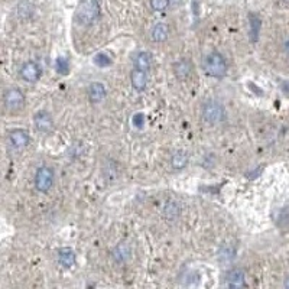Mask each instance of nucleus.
Returning <instances> with one entry per match:
<instances>
[{
  "instance_id": "f257e3e1",
  "label": "nucleus",
  "mask_w": 289,
  "mask_h": 289,
  "mask_svg": "<svg viewBox=\"0 0 289 289\" xmlns=\"http://www.w3.org/2000/svg\"><path fill=\"white\" fill-rule=\"evenodd\" d=\"M76 18L81 25L90 26L100 18V4L99 0H79Z\"/></svg>"
},
{
  "instance_id": "f03ea898",
  "label": "nucleus",
  "mask_w": 289,
  "mask_h": 289,
  "mask_svg": "<svg viewBox=\"0 0 289 289\" xmlns=\"http://www.w3.org/2000/svg\"><path fill=\"white\" fill-rule=\"evenodd\" d=\"M204 73L212 79H221L227 73V62L226 58L220 53H211L204 58L203 62Z\"/></svg>"
},
{
  "instance_id": "7ed1b4c3",
  "label": "nucleus",
  "mask_w": 289,
  "mask_h": 289,
  "mask_svg": "<svg viewBox=\"0 0 289 289\" xmlns=\"http://www.w3.org/2000/svg\"><path fill=\"white\" fill-rule=\"evenodd\" d=\"M224 116H226L224 108L218 102L211 100L203 105V119L210 125H217V123L223 122Z\"/></svg>"
},
{
  "instance_id": "20e7f679",
  "label": "nucleus",
  "mask_w": 289,
  "mask_h": 289,
  "mask_svg": "<svg viewBox=\"0 0 289 289\" xmlns=\"http://www.w3.org/2000/svg\"><path fill=\"white\" fill-rule=\"evenodd\" d=\"M53 185V171L50 166H41L35 175V188L39 192H48Z\"/></svg>"
},
{
  "instance_id": "39448f33",
  "label": "nucleus",
  "mask_w": 289,
  "mask_h": 289,
  "mask_svg": "<svg viewBox=\"0 0 289 289\" xmlns=\"http://www.w3.org/2000/svg\"><path fill=\"white\" fill-rule=\"evenodd\" d=\"M30 142V137L27 134L26 131L24 129H13V131H9L7 134V143H9V148L13 149L15 152H21L26 148Z\"/></svg>"
},
{
  "instance_id": "423d86ee",
  "label": "nucleus",
  "mask_w": 289,
  "mask_h": 289,
  "mask_svg": "<svg viewBox=\"0 0 289 289\" xmlns=\"http://www.w3.org/2000/svg\"><path fill=\"white\" fill-rule=\"evenodd\" d=\"M3 103L6 105V108L15 111V110H19L24 103H25V96L22 93V90L13 87V88H9L4 91L3 94Z\"/></svg>"
},
{
  "instance_id": "0eeeda50",
  "label": "nucleus",
  "mask_w": 289,
  "mask_h": 289,
  "mask_svg": "<svg viewBox=\"0 0 289 289\" xmlns=\"http://www.w3.org/2000/svg\"><path fill=\"white\" fill-rule=\"evenodd\" d=\"M33 125L36 128V131L41 133H50L53 131V120L51 114L45 110L36 111L33 116Z\"/></svg>"
},
{
  "instance_id": "6e6552de",
  "label": "nucleus",
  "mask_w": 289,
  "mask_h": 289,
  "mask_svg": "<svg viewBox=\"0 0 289 289\" xmlns=\"http://www.w3.org/2000/svg\"><path fill=\"white\" fill-rule=\"evenodd\" d=\"M21 77L25 79L26 82H36L41 79V68L36 62L27 61L22 65L21 68Z\"/></svg>"
},
{
  "instance_id": "1a4fd4ad",
  "label": "nucleus",
  "mask_w": 289,
  "mask_h": 289,
  "mask_svg": "<svg viewBox=\"0 0 289 289\" xmlns=\"http://www.w3.org/2000/svg\"><path fill=\"white\" fill-rule=\"evenodd\" d=\"M246 285L244 272L241 269H233L226 276V287L229 288H241Z\"/></svg>"
},
{
  "instance_id": "9d476101",
  "label": "nucleus",
  "mask_w": 289,
  "mask_h": 289,
  "mask_svg": "<svg viewBox=\"0 0 289 289\" xmlns=\"http://www.w3.org/2000/svg\"><path fill=\"white\" fill-rule=\"evenodd\" d=\"M131 85L134 90L137 91H143L148 85V76H146V71H142V70H131Z\"/></svg>"
},
{
  "instance_id": "9b49d317",
  "label": "nucleus",
  "mask_w": 289,
  "mask_h": 289,
  "mask_svg": "<svg viewBox=\"0 0 289 289\" xmlns=\"http://www.w3.org/2000/svg\"><path fill=\"white\" fill-rule=\"evenodd\" d=\"M191 70H192V65H191V62H189V59H186V58H183V59H180V61H177V62L174 64L175 76H177V79H181V81H184V79H186L189 77Z\"/></svg>"
},
{
  "instance_id": "f8f14e48",
  "label": "nucleus",
  "mask_w": 289,
  "mask_h": 289,
  "mask_svg": "<svg viewBox=\"0 0 289 289\" xmlns=\"http://www.w3.org/2000/svg\"><path fill=\"white\" fill-rule=\"evenodd\" d=\"M105 97V88L102 82H93L88 87V99L91 103H100Z\"/></svg>"
},
{
  "instance_id": "ddd939ff",
  "label": "nucleus",
  "mask_w": 289,
  "mask_h": 289,
  "mask_svg": "<svg viewBox=\"0 0 289 289\" xmlns=\"http://www.w3.org/2000/svg\"><path fill=\"white\" fill-rule=\"evenodd\" d=\"M58 261L64 267H73L76 264V255L70 247H62L58 250Z\"/></svg>"
},
{
  "instance_id": "4468645a",
  "label": "nucleus",
  "mask_w": 289,
  "mask_h": 289,
  "mask_svg": "<svg viewBox=\"0 0 289 289\" xmlns=\"http://www.w3.org/2000/svg\"><path fill=\"white\" fill-rule=\"evenodd\" d=\"M180 215H181V207H180V204L177 201H174V200L166 201V204L163 207V217L166 220H169V221H174Z\"/></svg>"
},
{
  "instance_id": "2eb2a0df",
  "label": "nucleus",
  "mask_w": 289,
  "mask_h": 289,
  "mask_svg": "<svg viewBox=\"0 0 289 289\" xmlns=\"http://www.w3.org/2000/svg\"><path fill=\"white\" fill-rule=\"evenodd\" d=\"M133 64H134V68L142 70V71H148L152 65V55L148 53H139L134 56Z\"/></svg>"
},
{
  "instance_id": "dca6fc26",
  "label": "nucleus",
  "mask_w": 289,
  "mask_h": 289,
  "mask_svg": "<svg viewBox=\"0 0 289 289\" xmlns=\"http://www.w3.org/2000/svg\"><path fill=\"white\" fill-rule=\"evenodd\" d=\"M169 36V26L163 22H159L152 27V39L155 42H163Z\"/></svg>"
},
{
  "instance_id": "f3484780",
  "label": "nucleus",
  "mask_w": 289,
  "mask_h": 289,
  "mask_svg": "<svg viewBox=\"0 0 289 289\" xmlns=\"http://www.w3.org/2000/svg\"><path fill=\"white\" fill-rule=\"evenodd\" d=\"M129 256H131V247H129L128 243H120V244L116 246V249H114V252H113V259H114L116 262H126V261L129 259Z\"/></svg>"
},
{
  "instance_id": "a211bd4d",
  "label": "nucleus",
  "mask_w": 289,
  "mask_h": 289,
  "mask_svg": "<svg viewBox=\"0 0 289 289\" xmlns=\"http://www.w3.org/2000/svg\"><path fill=\"white\" fill-rule=\"evenodd\" d=\"M186 163H188V155H186V152H184V151H177L172 155V158H171V165L177 171L184 169L185 166H186Z\"/></svg>"
},
{
  "instance_id": "6ab92c4d",
  "label": "nucleus",
  "mask_w": 289,
  "mask_h": 289,
  "mask_svg": "<svg viewBox=\"0 0 289 289\" xmlns=\"http://www.w3.org/2000/svg\"><path fill=\"white\" fill-rule=\"evenodd\" d=\"M55 67H56V71H58L59 74H62V76H67V74L70 73V62H68V59L64 58V56L56 58Z\"/></svg>"
},
{
  "instance_id": "aec40b11",
  "label": "nucleus",
  "mask_w": 289,
  "mask_h": 289,
  "mask_svg": "<svg viewBox=\"0 0 289 289\" xmlns=\"http://www.w3.org/2000/svg\"><path fill=\"white\" fill-rule=\"evenodd\" d=\"M32 12H33V7H32V4H30L29 1H22V3H19V6H18V15H19L21 18H27V16H30Z\"/></svg>"
},
{
  "instance_id": "412c9836",
  "label": "nucleus",
  "mask_w": 289,
  "mask_h": 289,
  "mask_svg": "<svg viewBox=\"0 0 289 289\" xmlns=\"http://www.w3.org/2000/svg\"><path fill=\"white\" fill-rule=\"evenodd\" d=\"M250 29H252V38L256 41L258 38V33H259V29H261V21L258 19L256 15H250Z\"/></svg>"
},
{
  "instance_id": "4be33fe9",
  "label": "nucleus",
  "mask_w": 289,
  "mask_h": 289,
  "mask_svg": "<svg viewBox=\"0 0 289 289\" xmlns=\"http://www.w3.org/2000/svg\"><path fill=\"white\" fill-rule=\"evenodd\" d=\"M169 4H171V0H151V6L157 12L165 10L166 7H169Z\"/></svg>"
},
{
  "instance_id": "5701e85b",
  "label": "nucleus",
  "mask_w": 289,
  "mask_h": 289,
  "mask_svg": "<svg viewBox=\"0 0 289 289\" xmlns=\"http://www.w3.org/2000/svg\"><path fill=\"white\" fill-rule=\"evenodd\" d=\"M94 62H96V65L105 68V67H108V65L111 64V59H110L105 53H97L96 58H94Z\"/></svg>"
},
{
  "instance_id": "b1692460",
  "label": "nucleus",
  "mask_w": 289,
  "mask_h": 289,
  "mask_svg": "<svg viewBox=\"0 0 289 289\" xmlns=\"http://www.w3.org/2000/svg\"><path fill=\"white\" fill-rule=\"evenodd\" d=\"M134 125H139V126L143 125V114H136L134 116Z\"/></svg>"
},
{
  "instance_id": "393cba45",
  "label": "nucleus",
  "mask_w": 289,
  "mask_h": 289,
  "mask_svg": "<svg viewBox=\"0 0 289 289\" xmlns=\"http://www.w3.org/2000/svg\"><path fill=\"white\" fill-rule=\"evenodd\" d=\"M284 285H285V288H289V278L285 279V284H284Z\"/></svg>"
},
{
  "instance_id": "a878e982",
  "label": "nucleus",
  "mask_w": 289,
  "mask_h": 289,
  "mask_svg": "<svg viewBox=\"0 0 289 289\" xmlns=\"http://www.w3.org/2000/svg\"><path fill=\"white\" fill-rule=\"evenodd\" d=\"M287 51H288V55H289V41H288V44H287Z\"/></svg>"
},
{
  "instance_id": "bb28decb",
  "label": "nucleus",
  "mask_w": 289,
  "mask_h": 289,
  "mask_svg": "<svg viewBox=\"0 0 289 289\" xmlns=\"http://www.w3.org/2000/svg\"><path fill=\"white\" fill-rule=\"evenodd\" d=\"M285 1H288V3H289V0H285Z\"/></svg>"
}]
</instances>
